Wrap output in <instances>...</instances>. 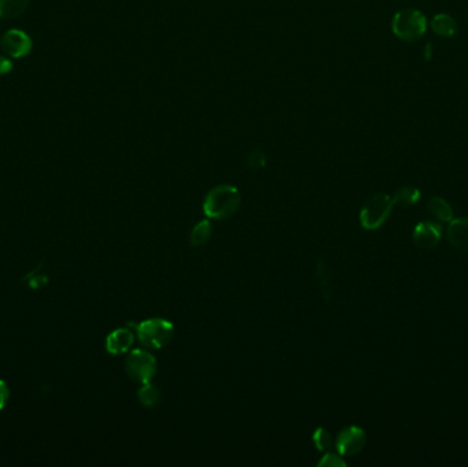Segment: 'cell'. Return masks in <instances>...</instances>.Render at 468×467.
<instances>
[{
    "instance_id": "cell-22",
    "label": "cell",
    "mask_w": 468,
    "mask_h": 467,
    "mask_svg": "<svg viewBox=\"0 0 468 467\" xmlns=\"http://www.w3.org/2000/svg\"><path fill=\"white\" fill-rule=\"evenodd\" d=\"M11 69H13V62L9 58L0 55V74H7L11 72Z\"/></svg>"
},
{
    "instance_id": "cell-18",
    "label": "cell",
    "mask_w": 468,
    "mask_h": 467,
    "mask_svg": "<svg viewBox=\"0 0 468 467\" xmlns=\"http://www.w3.org/2000/svg\"><path fill=\"white\" fill-rule=\"evenodd\" d=\"M347 465L345 461L336 453H326L321 461H319V466L328 467H344Z\"/></svg>"
},
{
    "instance_id": "cell-11",
    "label": "cell",
    "mask_w": 468,
    "mask_h": 467,
    "mask_svg": "<svg viewBox=\"0 0 468 467\" xmlns=\"http://www.w3.org/2000/svg\"><path fill=\"white\" fill-rule=\"evenodd\" d=\"M432 29L441 37H452L457 32V23L451 16L448 14H437L432 19Z\"/></svg>"
},
{
    "instance_id": "cell-2",
    "label": "cell",
    "mask_w": 468,
    "mask_h": 467,
    "mask_svg": "<svg viewBox=\"0 0 468 467\" xmlns=\"http://www.w3.org/2000/svg\"><path fill=\"white\" fill-rule=\"evenodd\" d=\"M392 31L395 36L407 43L420 40L427 31V19L415 9H404L392 21Z\"/></svg>"
},
{
    "instance_id": "cell-15",
    "label": "cell",
    "mask_w": 468,
    "mask_h": 467,
    "mask_svg": "<svg viewBox=\"0 0 468 467\" xmlns=\"http://www.w3.org/2000/svg\"><path fill=\"white\" fill-rule=\"evenodd\" d=\"M137 399L144 407L152 409L159 404L160 394L156 387H154L151 382H148V384H142V387L140 388L139 392H137Z\"/></svg>"
},
{
    "instance_id": "cell-23",
    "label": "cell",
    "mask_w": 468,
    "mask_h": 467,
    "mask_svg": "<svg viewBox=\"0 0 468 467\" xmlns=\"http://www.w3.org/2000/svg\"><path fill=\"white\" fill-rule=\"evenodd\" d=\"M423 55H425V59H426V61H430V59H432V56H433V47H432V43L426 44L425 51H423Z\"/></svg>"
},
{
    "instance_id": "cell-10",
    "label": "cell",
    "mask_w": 468,
    "mask_h": 467,
    "mask_svg": "<svg viewBox=\"0 0 468 467\" xmlns=\"http://www.w3.org/2000/svg\"><path fill=\"white\" fill-rule=\"evenodd\" d=\"M447 236L456 250L468 251V218H456L449 222Z\"/></svg>"
},
{
    "instance_id": "cell-16",
    "label": "cell",
    "mask_w": 468,
    "mask_h": 467,
    "mask_svg": "<svg viewBox=\"0 0 468 467\" xmlns=\"http://www.w3.org/2000/svg\"><path fill=\"white\" fill-rule=\"evenodd\" d=\"M420 200V191L415 187H402L393 195L395 204L414 206Z\"/></svg>"
},
{
    "instance_id": "cell-4",
    "label": "cell",
    "mask_w": 468,
    "mask_h": 467,
    "mask_svg": "<svg viewBox=\"0 0 468 467\" xmlns=\"http://www.w3.org/2000/svg\"><path fill=\"white\" fill-rule=\"evenodd\" d=\"M395 207L393 198L386 194H377L364 203L360 211V224L367 231H377L386 222Z\"/></svg>"
},
{
    "instance_id": "cell-3",
    "label": "cell",
    "mask_w": 468,
    "mask_h": 467,
    "mask_svg": "<svg viewBox=\"0 0 468 467\" xmlns=\"http://www.w3.org/2000/svg\"><path fill=\"white\" fill-rule=\"evenodd\" d=\"M139 342L148 348L160 350L169 345L174 336L172 322L162 318H151L133 326Z\"/></svg>"
},
{
    "instance_id": "cell-21",
    "label": "cell",
    "mask_w": 468,
    "mask_h": 467,
    "mask_svg": "<svg viewBox=\"0 0 468 467\" xmlns=\"http://www.w3.org/2000/svg\"><path fill=\"white\" fill-rule=\"evenodd\" d=\"M9 396H10V391H9L7 384L3 379H0V410L6 406Z\"/></svg>"
},
{
    "instance_id": "cell-1",
    "label": "cell",
    "mask_w": 468,
    "mask_h": 467,
    "mask_svg": "<svg viewBox=\"0 0 468 467\" xmlns=\"http://www.w3.org/2000/svg\"><path fill=\"white\" fill-rule=\"evenodd\" d=\"M241 204V195L236 187L218 185L208 192L203 210L211 219H227L234 216Z\"/></svg>"
},
{
    "instance_id": "cell-12",
    "label": "cell",
    "mask_w": 468,
    "mask_h": 467,
    "mask_svg": "<svg viewBox=\"0 0 468 467\" xmlns=\"http://www.w3.org/2000/svg\"><path fill=\"white\" fill-rule=\"evenodd\" d=\"M29 0H0V19H14L28 7Z\"/></svg>"
},
{
    "instance_id": "cell-17",
    "label": "cell",
    "mask_w": 468,
    "mask_h": 467,
    "mask_svg": "<svg viewBox=\"0 0 468 467\" xmlns=\"http://www.w3.org/2000/svg\"><path fill=\"white\" fill-rule=\"evenodd\" d=\"M312 440H313V444L316 446V448L319 451L326 452L333 447V437L325 428H318L316 431H313Z\"/></svg>"
},
{
    "instance_id": "cell-9",
    "label": "cell",
    "mask_w": 468,
    "mask_h": 467,
    "mask_svg": "<svg viewBox=\"0 0 468 467\" xmlns=\"http://www.w3.org/2000/svg\"><path fill=\"white\" fill-rule=\"evenodd\" d=\"M412 238L420 248H433L442 238V228L434 221L419 222L414 229Z\"/></svg>"
},
{
    "instance_id": "cell-7",
    "label": "cell",
    "mask_w": 468,
    "mask_h": 467,
    "mask_svg": "<svg viewBox=\"0 0 468 467\" xmlns=\"http://www.w3.org/2000/svg\"><path fill=\"white\" fill-rule=\"evenodd\" d=\"M3 51L11 58H24L32 51V40L19 29H10L0 38Z\"/></svg>"
},
{
    "instance_id": "cell-13",
    "label": "cell",
    "mask_w": 468,
    "mask_h": 467,
    "mask_svg": "<svg viewBox=\"0 0 468 467\" xmlns=\"http://www.w3.org/2000/svg\"><path fill=\"white\" fill-rule=\"evenodd\" d=\"M429 210L432 216L440 222H451L453 219V210L451 204L442 198H432L429 201Z\"/></svg>"
},
{
    "instance_id": "cell-19",
    "label": "cell",
    "mask_w": 468,
    "mask_h": 467,
    "mask_svg": "<svg viewBox=\"0 0 468 467\" xmlns=\"http://www.w3.org/2000/svg\"><path fill=\"white\" fill-rule=\"evenodd\" d=\"M246 163L251 169H259L266 164V158L260 151H252L246 159Z\"/></svg>"
},
{
    "instance_id": "cell-6",
    "label": "cell",
    "mask_w": 468,
    "mask_h": 467,
    "mask_svg": "<svg viewBox=\"0 0 468 467\" xmlns=\"http://www.w3.org/2000/svg\"><path fill=\"white\" fill-rule=\"evenodd\" d=\"M365 431L359 426H348L340 431L336 440V448L341 456L358 455L365 446Z\"/></svg>"
},
{
    "instance_id": "cell-14",
    "label": "cell",
    "mask_w": 468,
    "mask_h": 467,
    "mask_svg": "<svg viewBox=\"0 0 468 467\" xmlns=\"http://www.w3.org/2000/svg\"><path fill=\"white\" fill-rule=\"evenodd\" d=\"M211 234H212V226L209 221H200L193 226L189 241L193 247H200L209 241Z\"/></svg>"
},
{
    "instance_id": "cell-5",
    "label": "cell",
    "mask_w": 468,
    "mask_h": 467,
    "mask_svg": "<svg viewBox=\"0 0 468 467\" xmlns=\"http://www.w3.org/2000/svg\"><path fill=\"white\" fill-rule=\"evenodd\" d=\"M128 376L139 384H148L155 377L157 363L154 355L145 350H133L125 360Z\"/></svg>"
},
{
    "instance_id": "cell-20",
    "label": "cell",
    "mask_w": 468,
    "mask_h": 467,
    "mask_svg": "<svg viewBox=\"0 0 468 467\" xmlns=\"http://www.w3.org/2000/svg\"><path fill=\"white\" fill-rule=\"evenodd\" d=\"M31 276H32V278L28 280V284H29V287L33 288V289L43 287L47 283V277L46 276H36V270Z\"/></svg>"
},
{
    "instance_id": "cell-8",
    "label": "cell",
    "mask_w": 468,
    "mask_h": 467,
    "mask_svg": "<svg viewBox=\"0 0 468 467\" xmlns=\"http://www.w3.org/2000/svg\"><path fill=\"white\" fill-rule=\"evenodd\" d=\"M135 342H136V332L133 326L120 327L107 336L105 350L111 355H122L132 350Z\"/></svg>"
}]
</instances>
